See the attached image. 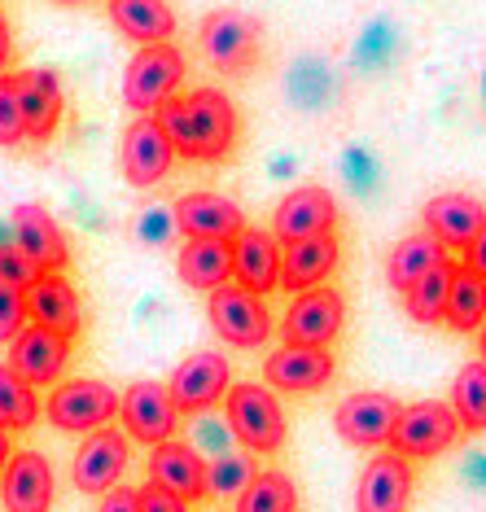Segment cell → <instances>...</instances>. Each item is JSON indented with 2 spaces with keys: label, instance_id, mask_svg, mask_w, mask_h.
I'll return each instance as SVG.
<instances>
[{
  "label": "cell",
  "instance_id": "60d3db41",
  "mask_svg": "<svg viewBox=\"0 0 486 512\" xmlns=\"http://www.w3.org/2000/svg\"><path fill=\"white\" fill-rule=\"evenodd\" d=\"M141 512H189V504H184L180 495L162 491L158 482H145L141 486Z\"/></svg>",
  "mask_w": 486,
  "mask_h": 512
},
{
  "label": "cell",
  "instance_id": "7c38bea8",
  "mask_svg": "<svg viewBox=\"0 0 486 512\" xmlns=\"http://www.w3.org/2000/svg\"><path fill=\"white\" fill-rule=\"evenodd\" d=\"M167 386H171V399H176V407L184 416H202V412H211L219 399H228L233 372H228V359L219 351H198L171 372Z\"/></svg>",
  "mask_w": 486,
  "mask_h": 512
},
{
  "label": "cell",
  "instance_id": "bcb514c9",
  "mask_svg": "<svg viewBox=\"0 0 486 512\" xmlns=\"http://www.w3.org/2000/svg\"><path fill=\"white\" fill-rule=\"evenodd\" d=\"M9 460H14V451H9V438L0 434V477H5V469H9Z\"/></svg>",
  "mask_w": 486,
  "mask_h": 512
},
{
  "label": "cell",
  "instance_id": "ab89813d",
  "mask_svg": "<svg viewBox=\"0 0 486 512\" xmlns=\"http://www.w3.org/2000/svg\"><path fill=\"white\" fill-rule=\"evenodd\" d=\"M40 267L27 259L18 246H0V285H14V289H31L40 281Z\"/></svg>",
  "mask_w": 486,
  "mask_h": 512
},
{
  "label": "cell",
  "instance_id": "8fae6325",
  "mask_svg": "<svg viewBox=\"0 0 486 512\" xmlns=\"http://www.w3.org/2000/svg\"><path fill=\"white\" fill-rule=\"evenodd\" d=\"M399 416H403V403H395L390 394H377V390H360L351 399L338 403L333 412V429L338 438H346L351 447H386L399 429Z\"/></svg>",
  "mask_w": 486,
  "mask_h": 512
},
{
  "label": "cell",
  "instance_id": "4316f807",
  "mask_svg": "<svg viewBox=\"0 0 486 512\" xmlns=\"http://www.w3.org/2000/svg\"><path fill=\"white\" fill-rule=\"evenodd\" d=\"M176 272L184 285L202 289V294L233 285V241H184Z\"/></svg>",
  "mask_w": 486,
  "mask_h": 512
},
{
  "label": "cell",
  "instance_id": "44dd1931",
  "mask_svg": "<svg viewBox=\"0 0 486 512\" xmlns=\"http://www.w3.org/2000/svg\"><path fill=\"white\" fill-rule=\"evenodd\" d=\"M281 263H285V246L272 232L246 228L233 241V281L246 285L250 294L268 298L272 289H281Z\"/></svg>",
  "mask_w": 486,
  "mask_h": 512
},
{
  "label": "cell",
  "instance_id": "5bb4252c",
  "mask_svg": "<svg viewBox=\"0 0 486 512\" xmlns=\"http://www.w3.org/2000/svg\"><path fill=\"white\" fill-rule=\"evenodd\" d=\"M127 469V434L119 429H92L71 460V482L84 495H110Z\"/></svg>",
  "mask_w": 486,
  "mask_h": 512
},
{
  "label": "cell",
  "instance_id": "ac0fdd59",
  "mask_svg": "<svg viewBox=\"0 0 486 512\" xmlns=\"http://www.w3.org/2000/svg\"><path fill=\"white\" fill-rule=\"evenodd\" d=\"M180 237L189 241H237L246 232V215L224 193H184L176 202Z\"/></svg>",
  "mask_w": 486,
  "mask_h": 512
},
{
  "label": "cell",
  "instance_id": "277c9868",
  "mask_svg": "<svg viewBox=\"0 0 486 512\" xmlns=\"http://www.w3.org/2000/svg\"><path fill=\"white\" fill-rule=\"evenodd\" d=\"M184 84V53L176 44H145L123 71V101L136 114H158Z\"/></svg>",
  "mask_w": 486,
  "mask_h": 512
},
{
  "label": "cell",
  "instance_id": "8992f818",
  "mask_svg": "<svg viewBox=\"0 0 486 512\" xmlns=\"http://www.w3.org/2000/svg\"><path fill=\"white\" fill-rule=\"evenodd\" d=\"M460 429L465 425H460L451 403H443V399L408 403L399 416L395 438H390V451H399V456H408V460H434L460 438Z\"/></svg>",
  "mask_w": 486,
  "mask_h": 512
},
{
  "label": "cell",
  "instance_id": "d6986e66",
  "mask_svg": "<svg viewBox=\"0 0 486 512\" xmlns=\"http://www.w3.org/2000/svg\"><path fill=\"white\" fill-rule=\"evenodd\" d=\"M9 224H14L18 250L27 254V259L40 267V272H66V263H71V246H66V232L57 228V219L44 211L40 202H22V206H14Z\"/></svg>",
  "mask_w": 486,
  "mask_h": 512
},
{
  "label": "cell",
  "instance_id": "9a60e30c",
  "mask_svg": "<svg viewBox=\"0 0 486 512\" xmlns=\"http://www.w3.org/2000/svg\"><path fill=\"white\" fill-rule=\"evenodd\" d=\"M412 464L399 451H381L364 464L360 486H355V512H408L412 504Z\"/></svg>",
  "mask_w": 486,
  "mask_h": 512
},
{
  "label": "cell",
  "instance_id": "6da1fadb",
  "mask_svg": "<svg viewBox=\"0 0 486 512\" xmlns=\"http://www.w3.org/2000/svg\"><path fill=\"white\" fill-rule=\"evenodd\" d=\"M154 119L171 136L180 158L224 162L237 145V110L219 88H193L184 97H171Z\"/></svg>",
  "mask_w": 486,
  "mask_h": 512
},
{
  "label": "cell",
  "instance_id": "603a6c76",
  "mask_svg": "<svg viewBox=\"0 0 486 512\" xmlns=\"http://www.w3.org/2000/svg\"><path fill=\"white\" fill-rule=\"evenodd\" d=\"M27 307H31V324H44V329H53L62 337H75L79 329H84L79 294L62 272H44L40 281L27 289Z\"/></svg>",
  "mask_w": 486,
  "mask_h": 512
},
{
  "label": "cell",
  "instance_id": "7a4b0ae2",
  "mask_svg": "<svg viewBox=\"0 0 486 512\" xmlns=\"http://www.w3.org/2000/svg\"><path fill=\"white\" fill-rule=\"evenodd\" d=\"M224 416L233 425L237 442L254 456H272L285 442V407L272 394V386L259 381H237L224 399Z\"/></svg>",
  "mask_w": 486,
  "mask_h": 512
},
{
  "label": "cell",
  "instance_id": "f6af8a7d",
  "mask_svg": "<svg viewBox=\"0 0 486 512\" xmlns=\"http://www.w3.org/2000/svg\"><path fill=\"white\" fill-rule=\"evenodd\" d=\"M9 49H14V40H9V22L0 18V66L9 62Z\"/></svg>",
  "mask_w": 486,
  "mask_h": 512
},
{
  "label": "cell",
  "instance_id": "7bdbcfd3",
  "mask_svg": "<svg viewBox=\"0 0 486 512\" xmlns=\"http://www.w3.org/2000/svg\"><path fill=\"white\" fill-rule=\"evenodd\" d=\"M465 267H473L478 276H486V228L465 246Z\"/></svg>",
  "mask_w": 486,
  "mask_h": 512
},
{
  "label": "cell",
  "instance_id": "1f68e13d",
  "mask_svg": "<svg viewBox=\"0 0 486 512\" xmlns=\"http://www.w3.org/2000/svg\"><path fill=\"white\" fill-rule=\"evenodd\" d=\"M451 407H456L460 425H465L469 434H482L486 429V364L482 359L460 368L456 386H451Z\"/></svg>",
  "mask_w": 486,
  "mask_h": 512
},
{
  "label": "cell",
  "instance_id": "d6a6232c",
  "mask_svg": "<svg viewBox=\"0 0 486 512\" xmlns=\"http://www.w3.org/2000/svg\"><path fill=\"white\" fill-rule=\"evenodd\" d=\"M40 416V399L36 386L22 381L9 364H0V425L5 429H31Z\"/></svg>",
  "mask_w": 486,
  "mask_h": 512
},
{
  "label": "cell",
  "instance_id": "ffe728a7",
  "mask_svg": "<svg viewBox=\"0 0 486 512\" xmlns=\"http://www.w3.org/2000/svg\"><path fill=\"white\" fill-rule=\"evenodd\" d=\"M0 504H5V512H49L53 464L40 451H14L5 477H0Z\"/></svg>",
  "mask_w": 486,
  "mask_h": 512
},
{
  "label": "cell",
  "instance_id": "30bf717a",
  "mask_svg": "<svg viewBox=\"0 0 486 512\" xmlns=\"http://www.w3.org/2000/svg\"><path fill=\"white\" fill-rule=\"evenodd\" d=\"M180 416L184 412L176 407V399H171V386H162V381H136V386H127L123 407H119L127 438L145 442V447H158V442L176 438Z\"/></svg>",
  "mask_w": 486,
  "mask_h": 512
},
{
  "label": "cell",
  "instance_id": "74e56055",
  "mask_svg": "<svg viewBox=\"0 0 486 512\" xmlns=\"http://www.w3.org/2000/svg\"><path fill=\"white\" fill-rule=\"evenodd\" d=\"M176 232H180L176 206H145L141 219H136V241L141 246H167Z\"/></svg>",
  "mask_w": 486,
  "mask_h": 512
},
{
  "label": "cell",
  "instance_id": "7dc6e473",
  "mask_svg": "<svg viewBox=\"0 0 486 512\" xmlns=\"http://www.w3.org/2000/svg\"><path fill=\"white\" fill-rule=\"evenodd\" d=\"M482 364H486V324H482Z\"/></svg>",
  "mask_w": 486,
  "mask_h": 512
},
{
  "label": "cell",
  "instance_id": "e0dca14e",
  "mask_svg": "<svg viewBox=\"0 0 486 512\" xmlns=\"http://www.w3.org/2000/svg\"><path fill=\"white\" fill-rule=\"evenodd\" d=\"M333 377V355L329 346H276L263 359V381L285 394H316Z\"/></svg>",
  "mask_w": 486,
  "mask_h": 512
},
{
  "label": "cell",
  "instance_id": "681fc988",
  "mask_svg": "<svg viewBox=\"0 0 486 512\" xmlns=\"http://www.w3.org/2000/svg\"><path fill=\"white\" fill-rule=\"evenodd\" d=\"M57 5H84V0H57Z\"/></svg>",
  "mask_w": 486,
  "mask_h": 512
},
{
  "label": "cell",
  "instance_id": "f546056e",
  "mask_svg": "<svg viewBox=\"0 0 486 512\" xmlns=\"http://www.w3.org/2000/svg\"><path fill=\"white\" fill-rule=\"evenodd\" d=\"M447 329L456 333H478L486 324V276H478L473 267L456 263V281H451L447 298Z\"/></svg>",
  "mask_w": 486,
  "mask_h": 512
},
{
  "label": "cell",
  "instance_id": "9c48e42d",
  "mask_svg": "<svg viewBox=\"0 0 486 512\" xmlns=\"http://www.w3.org/2000/svg\"><path fill=\"white\" fill-rule=\"evenodd\" d=\"M171 162H176V145H171V136L162 132V123L154 119V114L136 119L123 132L119 171L132 189H154V184H162L167 171H171Z\"/></svg>",
  "mask_w": 486,
  "mask_h": 512
},
{
  "label": "cell",
  "instance_id": "5b68a950",
  "mask_svg": "<svg viewBox=\"0 0 486 512\" xmlns=\"http://www.w3.org/2000/svg\"><path fill=\"white\" fill-rule=\"evenodd\" d=\"M206 316H211V329L224 337L228 346H241V351H259L272 337V316L263 294H250L246 285H224L215 289L211 302H206Z\"/></svg>",
  "mask_w": 486,
  "mask_h": 512
},
{
  "label": "cell",
  "instance_id": "d590c367",
  "mask_svg": "<svg viewBox=\"0 0 486 512\" xmlns=\"http://www.w3.org/2000/svg\"><path fill=\"white\" fill-rule=\"evenodd\" d=\"M233 425H228V416H215V412H202V416H193V429H189V447L198 451V456H233Z\"/></svg>",
  "mask_w": 486,
  "mask_h": 512
},
{
  "label": "cell",
  "instance_id": "83f0119b",
  "mask_svg": "<svg viewBox=\"0 0 486 512\" xmlns=\"http://www.w3.org/2000/svg\"><path fill=\"white\" fill-rule=\"evenodd\" d=\"M110 22L141 49L145 44H171L176 36V14L167 0H110Z\"/></svg>",
  "mask_w": 486,
  "mask_h": 512
},
{
  "label": "cell",
  "instance_id": "f35d334b",
  "mask_svg": "<svg viewBox=\"0 0 486 512\" xmlns=\"http://www.w3.org/2000/svg\"><path fill=\"white\" fill-rule=\"evenodd\" d=\"M31 320V307H27V289H14V285H0V342H14V337L27 329Z\"/></svg>",
  "mask_w": 486,
  "mask_h": 512
},
{
  "label": "cell",
  "instance_id": "ba28073f",
  "mask_svg": "<svg viewBox=\"0 0 486 512\" xmlns=\"http://www.w3.org/2000/svg\"><path fill=\"white\" fill-rule=\"evenodd\" d=\"M342 324H346L342 294L329 285H316V289L294 294V302L285 307L281 337H285V346H329L342 333Z\"/></svg>",
  "mask_w": 486,
  "mask_h": 512
},
{
  "label": "cell",
  "instance_id": "52a82bcc",
  "mask_svg": "<svg viewBox=\"0 0 486 512\" xmlns=\"http://www.w3.org/2000/svg\"><path fill=\"white\" fill-rule=\"evenodd\" d=\"M202 53L215 71L224 75H246L259 57V22L241 9H215V14L202 18L198 27Z\"/></svg>",
  "mask_w": 486,
  "mask_h": 512
},
{
  "label": "cell",
  "instance_id": "ee69618b",
  "mask_svg": "<svg viewBox=\"0 0 486 512\" xmlns=\"http://www.w3.org/2000/svg\"><path fill=\"white\" fill-rule=\"evenodd\" d=\"M465 473L473 477V482L486 486V456H469V460H465Z\"/></svg>",
  "mask_w": 486,
  "mask_h": 512
},
{
  "label": "cell",
  "instance_id": "2e32d148",
  "mask_svg": "<svg viewBox=\"0 0 486 512\" xmlns=\"http://www.w3.org/2000/svg\"><path fill=\"white\" fill-rule=\"evenodd\" d=\"M9 368L31 386H57L62 368L71 364V337L44 329V324H27L14 342H9Z\"/></svg>",
  "mask_w": 486,
  "mask_h": 512
},
{
  "label": "cell",
  "instance_id": "3957f363",
  "mask_svg": "<svg viewBox=\"0 0 486 512\" xmlns=\"http://www.w3.org/2000/svg\"><path fill=\"white\" fill-rule=\"evenodd\" d=\"M123 407V394L106 386V381L92 377H75V381H57L49 403H44V416H49L53 429L62 434H92V429H106Z\"/></svg>",
  "mask_w": 486,
  "mask_h": 512
},
{
  "label": "cell",
  "instance_id": "4fadbf2b",
  "mask_svg": "<svg viewBox=\"0 0 486 512\" xmlns=\"http://www.w3.org/2000/svg\"><path fill=\"white\" fill-rule=\"evenodd\" d=\"M333 228H338V202H333V193L320 189V184L294 189L272 215V237L281 241V246L311 241V237H329Z\"/></svg>",
  "mask_w": 486,
  "mask_h": 512
},
{
  "label": "cell",
  "instance_id": "e575fe53",
  "mask_svg": "<svg viewBox=\"0 0 486 512\" xmlns=\"http://www.w3.org/2000/svg\"><path fill=\"white\" fill-rule=\"evenodd\" d=\"M254 451H233V456H219L206 464V495L215 499H241V491L259 477V469H254Z\"/></svg>",
  "mask_w": 486,
  "mask_h": 512
},
{
  "label": "cell",
  "instance_id": "b9f144b4",
  "mask_svg": "<svg viewBox=\"0 0 486 512\" xmlns=\"http://www.w3.org/2000/svg\"><path fill=\"white\" fill-rule=\"evenodd\" d=\"M97 512H141V491H132V486H114L110 495H101Z\"/></svg>",
  "mask_w": 486,
  "mask_h": 512
},
{
  "label": "cell",
  "instance_id": "cb8c5ba5",
  "mask_svg": "<svg viewBox=\"0 0 486 512\" xmlns=\"http://www.w3.org/2000/svg\"><path fill=\"white\" fill-rule=\"evenodd\" d=\"M425 232H434L443 246H460L465 250L473 237L486 228V206L469 193H438L425 202Z\"/></svg>",
  "mask_w": 486,
  "mask_h": 512
},
{
  "label": "cell",
  "instance_id": "d4e9b609",
  "mask_svg": "<svg viewBox=\"0 0 486 512\" xmlns=\"http://www.w3.org/2000/svg\"><path fill=\"white\" fill-rule=\"evenodd\" d=\"M18 97H22V119H27V141L44 145L62 123V79L53 71H22L18 75Z\"/></svg>",
  "mask_w": 486,
  "mask_h": 512
},
{
  "label": "cell",
  "instance_id": "4dcf8cb0",
  "mask_svg": "<svg viewBox=\"0 0 486 512\" xmlns=\"http://www.w3.org/2000/svg\"><path fill=\"white\" fill-rule=\"evenodd\" d=\"M451 281H456V263L434 267L430 276H421L408 294H403V311L416 324H443L447 320V298H451Z\"/></svg>",
  "mask_w": 486,
  "mask_h": 512
},
{
  "label": "cell",
  "instance_id": "f907efd6",
  "mask_svg": "<svg viewBox=\"0 0 486 512\" xmlns=\"http://www.w3.org/2000/svg\"><path fill=\"white\" fill-rule=\"evenodd\" d=\"M0 434H5V425H0Z\"/></svg>",
  "mask_w": 486,
  "mask_h": 512
},
{
  "label": "cell",
  "instance_id": "7402d4cb",
  "mask_svg": "<svg viewBox=\"0 0 486 512\" xmlns=\"http://www.w3.org/2000/svg\"><path fill=\"white\" fill-rule=\"evenodd\" d=\"M149 482H158L162 491L180 495L184 504L206 495V456L189 447V442H158L149 447Z\"/></svg>",
  "mask_w": 486,
  "mask_h": 512
},
{
  "label": "cell",
  "instance_id": "c3c4849f",
  "mask_svg": "<svg viewBox=\"0 0 486 512\" xmlns=\"http://www.w3.org/2000/svg\"><path fill=\"white\" fill-rule=\"evenodd\" d=\"M478 88H482V101H486V71H482V79H478Z\"/></svg>",
  "mask_w": 486,
  "mask_h": 512
},
{
  "label": "cell",
  "instance_id": "8d00e7d4",
  "mask_svg": "<svg viewBox=\"0 0 486 512\" xmlns=\"http://www.w3.org/2000/svg\"><path fill=\"white\" fill-rule=\"evenodd\" d=\"M27 141V119H22V97H18V75H0V145Z\"/></svg>",
  "mask_w": 486,
  "mask_h": 512
},
{
  "label": "cell",
  "instance_id": "484cf974",
  "mask_svg": "<svg viewBox=\"0 0 486 512\" xmlns=\"http://www.w3.org/2000/svg\"><path fill=\"white\" fill-rule=\"evenodd\" d=\"M333 267H338V232L311 237V241H294V246H285L281 289H289V294L316 289V285H324V276H329Z\"/></svg>",
  "mask_w": 486,
  "mask_h": 512
},
{
  "label": "cell",
  "instance_id": "f1b7e54d",
  "mask_svg": "<svg viewBox=\"0 0 486 512\" xmlns=\"http://www.w3.org/2000/svg\"><path fill=\"white\" fill-rule=\"evenodd\" d=\"M443 263H447V246L434 237V232H408V237L390 250L386 276H390V285H395L399 294H408L421 276H430L434 267H443Z\"/></svg>",
  "mask_w": 486,
  "mask_h": 512
},
{
  "label": "cell",
  "instance_id": "836d02e7",
  "mask_svg": "<svg viewBox=\"0 0 486 512\" xmlns=\"http://www.w3.org/2000/svg\"><path fill=\"white\" fill-rule=\"evenodd\" d=\"M233 512H298V491L285 473H259L254 482L241 491Z\"/></svg>",
  "mask_w": 486,
  "mask_h": 512
}]
</instances>
